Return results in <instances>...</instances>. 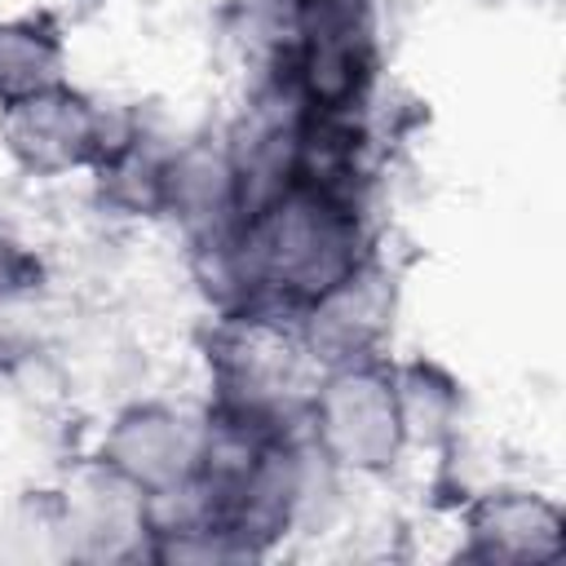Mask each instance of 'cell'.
Segmentation results:
<instances>
[{
    "label": "cell",
    "instance_id": "6da1fadb",
    "mask_svg": "<svg viewBox=\"0 0 566 566\" xmlns=\"http://www.w3.org/2000/svg\"><path fill=\"white\" fill-rule=\"evenodd\" d=\"M301 433L332 473L349 482L389 478L411 455L394 358L318 367L301 407Z\"/></svg>",
    "mask_w": 566,
    "mask_h": 566
},
{
    "label": "cell",
    "instance_id": "7a4b0ae2",
    "mask_svg": "<svg viewBox=\"0 0 566 566\" xmlns=\"http://www.w3.org/2000/svg\"><path fill=\"white\" fill-rule=\"evenodd\" d=\"M133 119L137 115L106 102L102 93L62 80L0 106V159L27 181H88L124 142Z\"/></svg>",
    "mask_w": 566,
    "mask_h": 566
},
{
    "label": "cell",
    "instance_id": "3957f363",
    "mask_svg": "<svg viewBox=\"0 0 566 566\" xmlns=\"http://www.w3.org/2000/svg\"><path fill=\"white\" fill-rule=\"evenodd\" d=\"M203 438V411L168 398H128L97 424L88 460L124 478L146 500L177 491L195 478Z\"/></svg>",
    "mask_w": 566,
    "mask_h": 566
},
{
    "label": "cell",
    "instance_id": "277c9868",
    "mask_svg": "<svg viewBox=\"0 0 566 566\" xmlns=\"http://www.w3.org/2000/svg\"><path fill=\"white\" fill-rule=\"evenodd\" d=\"M49 504L57 522V548L66 557H150V500L97 460H84L66 486L49 495Z\"/></svg>",
    "mask_w": 566,
    "mask_h": 566
},
{
    "label": "cell",
    "instance_id": "5b68a950",
    "mask_svg": "<svg viewBox=\"0 0 566 566\" xmlns=\"http://www.w3.org/2000/svg\"><path fill=\"white\" fill-rule=\"evenodd\" d=\"M398 323V279L385 256H371L363 270L323 292L296 323V336L314 367L385 358V345Z\"/></svg>",
    "mask_w": 566,
    "mask_h": 566
},
{
    "label": "cell",
    "instance_id": "8992f818",
    "mask_svg": "<svg viewBox=\"0 0 566 566\" xmlns=\"http://www.w3.org/2000/svg\"><path fill=\"white\" fill-rule=\"evenodd\" d=\"M460 531H464V553L478 562L526 566V562H553L566 548V517L557 500L522 482H500L478 491L460 513Z\"/></svg>",
    "mask_w": 566,
    "mask_h": 566
},
{
    "label": "cell",
    "instance_id": "52a82bcc",
    "mask_svg": "<svg viewBox=\"0 0 566 566\" xmlns=\"http://www.w3.org/2000/svg\"><path fill=\"white\" fill-rule=\"evenodd\" d=\"M71 80V44L53 13H0V106Z\"/></svg>",
    "mask_w": 566,
    "mask_h": 566
},
{
    "label": "cell",
    "instance_id": "ba28073f",
    "mask_svg": "<svg viewBox=\"0 0 566 566\" xmlns=\"http://www.w3.org/2000/svg\"><path fill=\"white\" fill-rule=\"evenodd\" d=\"M411 451H438L460 433V385L438 363H394Z\"/></svg>",
    "mask_w": 566,
    "mask_h": 566
},
{
    "label": "cell",
    "instance_id": "9c48e42d",
    "mask_svg": "<svg viewBox=\"0 0 566 566\" xmlns=\"http://www.w3.org/2000/svg\"><path fill=\"white\" fill-rule=\"evenodd\" d=\"M44 283H49L44 248L9 208H0V314L35 305Z\"/></svg>",
    "mask_w": 566,
    "mask_h": 566
}]
</instances>
